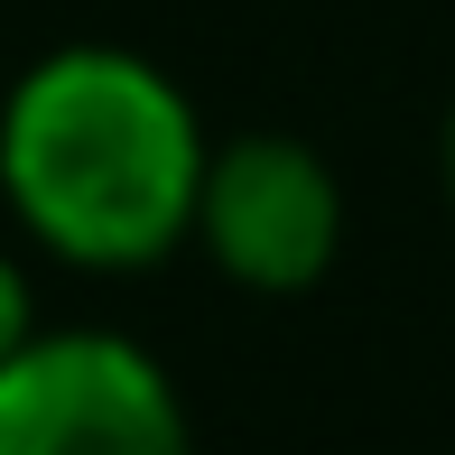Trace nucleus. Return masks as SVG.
I'll return each mask as SVG.
<instances>
[{"mask_svg": "<svg viewBox=\"0 0 455 455\" xmlns=\"http://www.w3.org/2000/svg\"><path fill=\"white\" fill-rule=\"evenodd\" d=\"M204 158L196 102L131 47H56L0 102V196L75 270L168 260L196 233Z\"/></svg>", "mask_w": 455, "mask_h": 455, "instance_id": "f257e3e1", "label": "nucleus"}, {"mask_svg": "<svg viewBox=\"0 0 455 455\" xmlns=\"http://www.w3.org/2000/svg\"><path fill=\"white\" fill-rule=\"evenodd\" d=\"M0 455H196L177 381L131 335L66 325L0 363Z\"/></svg>", "mask_w": 455, "mask_h": 455, "instance_id": "f03ea898", "label": "nucleus"}, {"mask_svg": "<svg viewBox=\"0 0 455 455\" xmlns=\"http://www.w3.org/2000/svg\"><path fill=\"white\" fill-rule=\"evenodd\" d=\"M196 242L214 251L223 279L260 288V298H298L325 279V260L344 242V186L288 131L223 140L196 186Z\"/></svg>", "mask_w": 455, "mask_h": 455, "instance_id": "7ed1b4c3", "label": "nucleus"}, {"mask_svg": "<svg viewBox=\"0 0 455 455\" xmlns=\"http://www.w3.org/2000/svg\"><path fill=\"white\" fill-rule=\"evenodd\" d=\"M28 344V279H19V260L0 251V363Z\"/></svg>", "mask_w": 455, "mask_h": 455, "instance_id": "20e7f679", "label": "nucleus"}, {"mask_svg": "<svg viewBox=\"0 0 455 455\" xmlns=\"http://www.w3.org/2000/svg\"><path fill=\"white\" fill-rule=\"evenodd\" d=\"M446 196H455V121H446Z\"/></svg>", "mask_w": 455, "mask_h": 455, "instance_id": "39448f33", "label": "nucleus"}]
</instances>
